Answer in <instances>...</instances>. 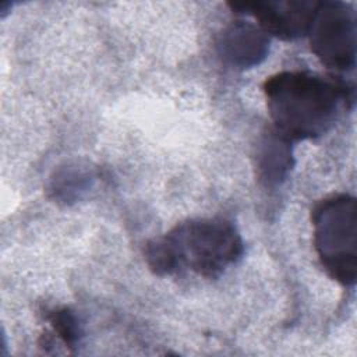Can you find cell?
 <instances>
[{
  "label": "cell",
  "mask_w": 357,
  "mask_h": 357,
  "mask_svg": "<svg viewBox=\"0 0 357 357\" xmlns=\"http://www.w3.org/2000/svg\"><path fill=\"white\" fill-rule=\"evenodd\" d=\"M275 130L289 141L314 139L335 123L342 105L354 103V86L340 77L282 71L262 85Z\"/></svg>",
  "instance_id": "6da1fadb"
},
{
  "label": "cell",
  "mask_w": 357,
  "mask_h": 357,
  "mask_svg": "<svg viewBox=\"0 0 357 357\" xmlns=\"http://www.w3.org/2000/svg\"><path fill=\"white\" fill-rule=\"evenodd\" d=\"M177 268L188 266L205 278H218L243 254V240L226 219H191L165 234Z\"/></svg>",
  "instance_id": "3957f363"
},
{
  "label": "cell",
  "mask_w": 357,
  "mask_h": 357,
  "mask_svg": "<svg viewBox=\"0 0 357 357\" xmlns=\"http://www.w3.org/2000/svg\"><path fill=\"white\" fill-rule=\"evenodd\" d=\"M290 141L280 132L269 131L257 149V174L265 185L280 184L293 167Z\"/></svg>",
  "instance_id": "52a82bcc"
},
{
  "label": "cell",
  "mask_w": 357,
  "mask_h": 357,
  "mask_svg": "<svg viewBox=\"0 0 357 357\" xmlns=\"http://www.w3.org/2000/svg\"><path fill=\"white\" fill-rule=\"evenodd\" d=\"M47 319L54 333L70 347H73L78 339V322L75 315L68 308H56L50 311Z\"/></svg>",
  "instance_id": "ba28073f"
},
{
  "label": "cell",
  "mask_w": 357,
  "mask_h": 357,
  "mask_svg": "<svg viewBox=\"0 0 357 357\" xmlns=\"http://www.w3.org/2000/svg\"><path fill=\"white\" fill-rule=\"evenodd\" d=\"M317 3L315 0H257L233 1L229 7L236 14L252 15L266 33L293 40L308 33Z\"/></svg>",
  "instance_id": "5b68a950"
},
{
  "label": "cell",
  "mask_w": 357,
  "mask_h": 357,
  "mask_svg": "<svg viewBox=\"0 0 357 357\" xmlns=\"http://www.w3.org/2000/svg\"><path fill=\"white\" fill-rule=\"evenodd\" d=\"M314 245L325 272L344 286L357 278V204L340 192L321 199L312 209Z\"/></svg>",
  "instance_id": "7a4b0ae2"
},
{
  "label": "cell",
  "mask_w": 357,
  "mask_h": 357,
  "mask_svg": "<svg viewBox=\"0 0 357 357\" xmlns=\"http://www.w3.org/2000/svg\"><path fill=\"white\" fill-rule=\"evenodd\" d=\"M218 49L222 60L236 68H251L268 54L269 36L248 21H234L220 33Z\"/></svg>",
  "instance_id": "8992f818"
},
{
  "label": "cell",
  "mask_w": 357,
  "mask_h": 357,
  "mask_svg": "<svg viewBox=\"0 0 357 357\" xmlns=\"http://www.w3.org/2000/svg\"><path fill=\"white\" fill-rule=\"evenodd\" d=\"M307 35L322 64L340 71L354 67L356 11L350 3L318 1Z\"/></svg>",
  "instance_id": "277c9868"
}]
</instances>
